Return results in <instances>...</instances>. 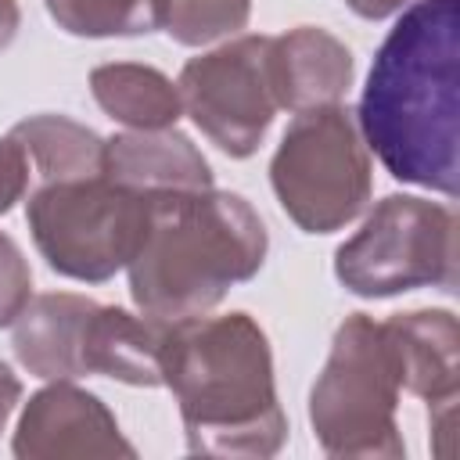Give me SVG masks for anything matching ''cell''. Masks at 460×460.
I'll return each instance as SVG.
<instances>
[{"instance_id": "obj_1", "label": "cell", "mask_w": 460, "mask_h": 460, "mask_svg": "<svg viewBox=\"0 0 460 460\" xmlns=\"http://www.w3.org/2000/svg\"><path fill=\"white\" fill-rule=\"evenodd\" d=\"M356 126L413 187L460 190V0H413L374 54Z\"/></svg>"}, {"instance_id": "obj_2", "label": "cell", "mask_w": 460, "mask_h": 460, "mask_svg": "<svg viewBox=\"0 0 460 460\" xmlns=\"http://www.w3.org/2000/svg\"><path fill=\"white\" fill-rule=\"evenodd\" d=\"M162 385L180 406L190 453L273 456L288 438L270 338L241 309L165 323Z\"/></svg>"}, {"instance_id": "obj_3", "label": "cell", "mask_w": 460, "mask_h": 460, "mask_svg": "<svg viewBox=\"0 0 460 460\" xmlns=\"http://www.w3.org/2000/svg\"><path fill=\"white\" fill-rule=\"evenodd\" d=\"M266 248L259 212L234 190L155 194L144 241L126 266L133 305L165 323L205 316L262 270Z\"/></svg>"}, {"instance_id": "obj_4", "label": "cell", "mask_w": 460, "mask_h": 460, "mask_svg": "<svg viewBox=\"0 0 460 460\" xmlns=\"http://www.w3.org/2000/svg\"><path fill=\"white\" fill-rule=\"evenodd\" d=\"M399 363L385 323L352 313L338 323L327 363L309 392V424L327 456L399 460L406 453L395 406Z\"/></svg>"}, {"instance_id": "obj_5", "label": "cell", "mask_w": 460, "mask_h": 460, "mask_svg": "<svg viewBox=\"0 0 460 460\" xmlns=\"http://www.w3.org/2000/svg\"><path fill=\"white\" fill-rule=\"evenodd\" d=\"M270 183L298 230L334 234L349 226L374 190L370 151L356 111L345 104L298 111L270 162Z\"/></svg>"}, {"instance_id": "obj_6", "label": "cell", "mask_w": 460, "mask_h": 460, "mask_svg": "<svg viewBox=\"0 0 460 460\" xmlns=\"http://www.w3.org/2000/svg\"><path fill=\"white\" fill-rule=\"evenodd\" d=\"M25 223L54 273L104 284L137 255L147 226V198L111 183L104 172L47 180L29 194Z\"/></svg>"}, {"instance_id": "obj_7", "label": "cell", "mask_w": 460, "mask_h": 460, "mask_svg": "<svg viewBox=\"0 0 460 460\" xmlns=\"http://www.w3.org/2000/svg\"><path fill=\"white\" fill-rule=\"evenodd\" d=\"M334 277L359 298H392L456 284V216L442 201L388 194L338 244Z\"/></svg>"}, {"instance_id": "obj_8", "label": "cell", "mask_w": 460, "mask_h": 460, "mask_svg": "<svg viewBox=\"0 0 460 460\" xmlns=\"http://www.w3.org/2000/svg\"><path fill=\"white\" fill-rule=\"evenodd\" d=\"M176 90L183 111L223 155H255L280 111L270 83V36H234L190 58Z\"/></svg>"}, {"instance_id": "obj_9", "label": "cell", "mask_w": 460, "mask_h": 460, "mask_svg": "<svg viewBox=\"0 0 460 460\" xmlns=\"http://www.w3.org/2000/svg\"><path fill=\"white\" fill-rule=\"evenodd\" d=\"M11 449L18 460H90V456H126L137 449L122 438L115 413L72 381H50L29 395Z\"/></svg>"}, {"instance_id": "obj_10", "label": "cell", "mask_w": 460, "mask_h": 460, "mask_svg": "<svg viewBox=\"0 0 460 460\" xmlns=\"http://www.w3.org/2000/svg\"><path fill=\"white\" fill-rule=\"evenodd\" d=\"M101 172L144 198L180 194V190H208L212 169L205 155L194 147L187 133L169 129H126L104 140Z\"/></svg>"}, {"instance_id": "obj_11", "label": "cell", "mask_w": 460, "mask_h": 460, "mask_svg": "<svg viewBox=\"0 0 460 460\" xmlns=\"http://www.w3.org/2000/svg\"><path fill=\"white\" fill-rule=\"evenodd\" d=\"M352 50L320 25H298L284 36H270L273 97L295 115L323 104H341L352 86Z\"/></svg>"}, {"instance_id": "obj_12", "label": "cell", "mask_w": 460, "mask_h": 460, "mask_svg": "<svg viewBox=\"0 0 460 460\" xmlns=\"http://www.w3.org/2000/svg\"><path fill=\"white\" fill-rule=\"evenodd\" d=\"M93 298L72 291H50L29 298L18 313L14 327V356L18 363L43 381H75L86 377V327L93 313Z\"/></svg>"}, {"instance_id": "obj_13", "label": "cell", "mask_w": 460, "mask_h": 460, "mask_svg": "<svg viewBox=\"0 0 460 460\" xmlns=\"http://www.w3.org/2000/svg\"><path fill=\"white\" fill-rule=\"evenodd\" d=\"M385 323L399 381L428 406L456 402L460 395V323L449 309H410Z\"/></svg>"}, {"instance_id": "obj_14", "label": "cell", "mask_w": 460, "mask_h": 460, "mask_svg": "<svg viewBox=\"0 0 460 460\" xmlns=\"http://www.w3.org/2000/svg\"><path fill=\"white\" fill-rule=\"evenodd\" d=\"M162 338L165 320L97 302L86 327V374H104L122 385L155 388L162 385Z\"/></svg>"}, {"instance_id": "obj_15", "label": "cell", "mask_w": 460, "mask_h": 460, "mask_svg": "<svg viewBox=\"0 0 460 460\" xmlns=\"http://www.w3.org/2000/svg\"><path fill=\"white\" fill-rule=\"evenodd\" d=\"M90 93L101 111L126 129H169L183 115L176 83L137 61H108L90 72Z\"/></svg>"}, {"instance_id": "obj_16", "label": "cell", "mask_w": 460, "mask_h": 460, "mask_svg": "<svg viewBox=\"0 0 460 460\" xmlns=\"http://www.w3.org/2000/svg\"><path fill=\"white\" fill-rule=\"evenodd\" d=\"M11 137L29 155V165L40 183L101 172L104 140L68 115H29L11 129Z\"/></svg>"}, {"instance_id": "obj_17", "label": "cell", "mask_w": 460, "mask_h": 460, "mask_svg": "<svg viewBox=\"0 0 460 460\" xmlns=\"http://www.w3.org/2000/svg\"><path fill=\"white\" fill-rule=\"evenodd\" d=\"M47 14L72 36H140L158 29V0H43Z\"/></svg>"}, {"instance_id": "obj_18", "label": "cell", "mask_w": 460, "mask_h": 460, "mask_svg": "<svg viewBox=\"0 0 460 460\" xmlns=\"http://www.w3.org/2000/svg\"><path fill=\"white\" fill-rule=\"evenodd\" d=\"M252 0H158V29L183 47H208L248 25Z\"/></svg>"}, {"instance_id": "obj_19", "label": "cell", "mask_w": 460, "mask_h": 460, "mask_svg": "<svg viewBox=\"0 0 460 460\" xmlns=\"http://www.w3.org/2000/svg\"><path fill=\"white\" fill-rule=\"evenodd\" d=\"M32 298V270L11 234L0 230V327H11Z\"/></svg>"}, {"instance_id": "obj_20", "label": "cell", "mask_w": 460, "mask_h": 460, "mask_svg": "<svg viewBox=\"0 0 460 460\" xmlns=\"http://www.w3.org/2000/svg\"><path fill=\"white\" fill-rule=\"evenodd\" d=\"M29 180H32V165H29V155L22 151V144L7 133L0 140V216L14 208V201L25 198L29 190Z\"/></svg>"}, {"instance_id": "obj_21", "label": "cell", "mask_w": 460, "mask_h": 460, "mask_svg": "<svg viewBox=\"0 0 460 460\" xmlns=\"http://www.w3.org/2000/svg\"><path fill=\"white\" fill-rule=\"evenodd\" d=\"M18 399H22V381H18V374H14L7 363H0V431L7 428V417L14 413Z\"/></svg>"}, {"instance_id": "obj_22", "label": "cell", "mask_w": 460, "mask_h": 460, "mask_svg": "<svg viewBox=\"0 0 460 460\" xmlns=\"http://www.w3.org/2000/svg\"><path fill=\"white\" fill-rule=\"evenodd\" d=\"M345 4H349L359 18H367V22H381V18L402 11V7L413 4V0H345Z\"/></svg>"}, {"instance_id": "obj_23", "label": "cell", "mask_w": 460, "mask_h": 460, "mask_svg": "<svg viewBox=\"0 0 460 460\" xmlns=\"http://www.w3.org/2000/svg\"><path fill=\"white\" fill-rule=\"evenodd\" d=\"M18 25H22V7H18V0H0V50L11 47V40L18 36Z\"/></svg>"}]
</instances>
